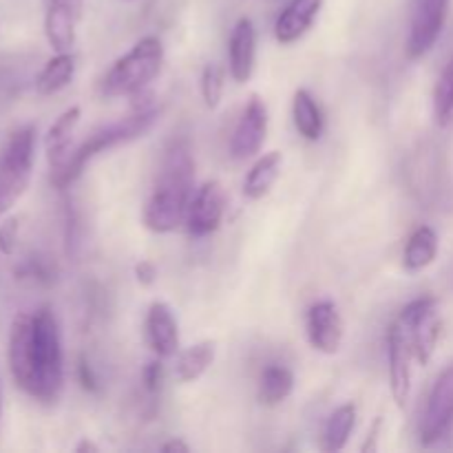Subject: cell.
<instances>
[{
  "label": "cell",
  "mask_w": 453,
  "mask_h": 453,
  "mask_svg": "<svg viewBox=\"0 0 453 453\" xmlns=\"http://www.w3.org/2000/svg\"><path fill=\"white\" fill-rule=\"evenodd\" d=\"M75 56L71 51L56 53L47 65L42 66V71L35 78V91L40 96H53V93L62 91L65 87H69L71 80L75 75Z\"/></svg>",
  "instance_id": "obj_23"
},
{
  "label": "cell",
  "mask_w": 453,
  "mask_h": 453,
  "mask_svg": "<svg viewBox=\"0 0 453 453\" xmlns=\"http://www.w3.org/2000/svg\"><path fill=\"white\" fill-rule=\"evenodd\" d=\"M292 392H295V374H292L286 365L273 363V365H268L261 372L259 401L264 403V405H281L283 401L290 398Z\"/></svg>",
  "instance_id": "obj_24"
},
{
  "label": "cell",
  "mask_w": 453,
  "mask_h": 453,
  "mask_svg": "<svg viewBox=\"0 0 453 453\" xmlns=\"http://www.w3.org/2000/svg\"><path fill=\"white\" fill-rule=\"evenodd\" d=\"M398 321L405 327L410 339L414 358L418 365H427L436 352L438 339H441L442 319L438 310V301L432 296H420L407 303L398 314Z\"/></svg>",
  "instance_id": "obj_6"
},
{
  "label": "cell",
  "mask_w": 453,
  "mask_h": 453,
  "mask_svg": "<svg viewBox=\"0 0 453 453\" xmlns=\"http://www.w3.org/2000/svg\"><path fill=\"white\" fill-rule=\"evenodd\" d=\"M354 427H357V405H354V403H345V405L336 407V410L327 416L326 425H323L321 449L327 453L345 449Z\"/></svg>",
  "instance_id": "obj_22"
},
{
  "label": "cell",
  "mask_w": 453,
  "mask_h": 453,
  "mask_svg": "<svg viewBox=\"0 0 453 453\" xmlns=\"http://www.w3.org/2000/svg\"><path fill=\"white\" fill-rule=\"evenodd\" d=\"M164 358L155 357L153 361H149L142 370V380H144V389L149 394H157L162 389L164 383Z\"/></svg>",
  "instance_id": "obj_28"
},
{
  "label": "cell",
  "mask_w": 453,
  "mask_h": 453,
  "mask_svg": "<svg viewBox=\"0 0 453 453\" xmlns=\"http://www.w3.org/2000/svg\"><path fill=\"white\" fill-rule=\"evenodd\" d=\"M35 164V128L22 127L0 150V217L7 215L29 188Z\"/></svg>",
  "instance_id": "obj_5"
},
{
  "label": "cell",
  "mask_w": 453,
  "mask_h": 453,
  "mask_svg": "<svg viewBox=\"0 0 453 453\" xmlns=\"http://www.w3.org/2000/svg\"><path fill=\"white\" fill-rule=\"evenodd\" d=\"M144 334L146 343L153 349L155 357L166 361V358L180 354V326H177L175 312L171 310V305L162 303V301L150 303L149 312H146Z\"/></svg>",
  "instance_id": "obj_14"
},
{
  "label": "cell",
  "mask_w": 453,
  "mask_h": 453,
  "mask_svg": "<svg viewBox=\"0 0 453 453\" xmlns=\"http://www.w3.org/2000/svg\"><path fill=\"white\" fill-rule=\"evenodd\" d=\"M380 427H383V420L376 418L374 423H372L370 432H367L365 442H363V447H361L363 453H374L376 449H379V434H380Z\"/></svg>",
  "instance_id": "obj_31"
},
{
  "label": "cell",
  "mask_w": 453,
  "mask_h": 453,
  "mask_svg": "<svg viewBox=\"0 0 453 453\" xmlns=\"http://www.w3.org/2000/svg\"><path fill=\"white\" fill-rule=\"evenodd\" d=\"M268 135V106L259 96H252L230 137V155L234 159H250L259 155Z\"/></svg>",
  "instance_id": "obj_11"
},
{
  "label": "cell",
  "mask_w": 453,
  "mask_h": 453,
  "mask_svg": "<svg viewBox=\"0 0 453 453\" xmlns=\"http://www.w3.org/2000/svg\"><path fill=\"white\" fill-rule=\"evenodd\" d=\"M135 279L142 286H153L157 281V268H155L153 261H140L135 264Z\"/></svg>",
  "instance_id": "obj_30"
},
{
  "label": "cell",
  "mask_w": 453,
  "mask_h": 453,
  "mask_svg": "<svg viewBox=\"0 0 453 453\" xmlns=\"http://www.w3.org/2000/svg\"><path fill=\"white\" fill-rule=\"evenodd\" d=\"M78 380H80V385L87 389V392H91V394L100 392V380H97L91 363H88L84 357L80 358V363H78Z\"/></svg>",
  "instance_id": "obj_29"
},
{
  "label": "cell",
  "mask_w": 453,
  "mask_h": 453,
  "mask_svg": "<svg viewBox=\"0 0 453 453\" xmlns=\"http://www.w3.org/2000/svg\"><path fill=\"white\" fill-rule=\"evenodd\" d=\"M434 118L441 127L453 122V58L445 65L434 88Z\"/></svg>",
  "instance_id": "obj_25"
},
{
  "label": "cell",
  "mask_w": 453,
  "mask_h": 453,
  "mask_svg": "<svg viewBox=\"0 0 453 453\" xmlns=\"http://www.w3.org/2000/svg\"><path fill=\"white\" fill-rule=\"evenodd\" d=\"M226 212V193L217 180L203 181L190 199L188 212H186V230L190 237L202 239L219 230Z\"/></svg>",
  "instance_id": "obj_9"
},
{
  "label": "cell",
  "mask_w": 453,
  "mask_h": 453,
  "mask_svg": "<svg viewBox=\"0 0 453 453\" xmlns=\"http://www.w3.org/2000/svg\"><path fill=\"white\" fill-rule=\"evenodd\" d=\"M84 0H49L44 13V35L56 53L73 51Z\"/></svg>",
  "instance_id": "obj_13"
},
{
  "label": "cell",
  "mask_w": 453,
  "mask_h": 453,
  "mask_svg": "<svg viewBox=\"0 0 453 453\" xmlns=\"http://www.w3.org/2000/svg\"><path fill=\"white\" fill-rule=\"evenodd\" d=\"M9 370L27 396L58 401L65 385V358L58 319L51 308L20 312L9 330Z\"/></svg>",
  "instance_id": "obj_1"
},
{
  "label": "cell",
  "mask_w": 453,
  "mask_h": 453,
  "mask_svg": "<svg viewBox=\"0 0 453 453\" xmlns=\"http://www.w3.org/2000/svg\"><path fill=\"white\" fill-rule=\"evenodd\" d=\"M80 118H82V109L80 106H69L49 127L47 135H44V153H47L51 171H58L66 162L71 150H73V135L78 131Z\"/></svg>",
  "instance_id": "obj_17"
},
{
  "label": "cell",
  "mask_w": 453,
  "mask_h": 453,
  "mask_svg": "<svg viewBox=\"0 0 453 453\" xmlns=\"http://www.w3.org/2000/svg\"><path fill=\"white\" fill-rule=\"evenodd\" d=\"M195 159L188 142H173L164 155L162 171L146 199L142 221L155 234H168L186 221L195 193Z\"/></svg>",
  "instance_id": "obj_2"
},
{
  "label": "cell",
  "mask_w": 453,
  "mask_h": 453,
  "mask_svg": "<svg viewBox=\"0 0 453 453\" xmlns=\"http://www.w3.org/2000/svg\"><path fill=\"white\" fill-rule=\"evenodd\" d=\"M451 0H416L407 38V56L418 60L434 49L445 29Z\"/></svg>",
  "instance_id": "obj_8"
},
{
  "label": "cell",
  "mask_w": 453,
  "mask_h": 453,
  "mask_svg": "<svg viewBox=\"0 0 453 453\" xmlns=\"http://www.w3.org/2000/svg\"><path fill=\"white\" fill-rule=\"evenodd\" d=\"M411 361L414 349L407 339L401 321H394L388 330V363H389V389L398 410H405L411 394Z\"/></svg>",
  "instance_id": "obj_10"
},
{
  "label": "cell",
  "mask_w": 453,
  "mask_h": 453,
  "mask_svg": "<svg viewBox=\"0 0 453 453\" xmlns=\"http://www.w3.org/2000/svg\"><path fill=\"white\" fill-rule=\"evenodd\" d=\"M323 7V0H290L277 22H274V38L281 44H295L312 29L314 20Z\"/></svg>",
  "instance_id": "obj_16"
},
{
  "label": "cell",
  "mask_w": 453,
  "mask_h": 453,
  "mask_svg": "<svg viewBox=\"0 0 453 453\" xmlns=\"http://www.w3.org/2000/svg\"><path fill=\"white\" fill-rule=\"evenodd\" d=\"M157 119L159 109H137L135 113H131L128 118L91 133L82 144L75 146V149L71 150L66 162L62 164L58 171H51L53 186H56V188H69V186L82 175L84 166H87L96 155L115 149V146L119 144H127V142L137 140V137H142L144 133H149Z\"/></svg>",
  "instance_id": "obj_3"
},
{
  "label": "cell",
  "mask_w": 453,
  "mask_h": 453,
  "mask_svg": "<svg viewBox=\"0 0 453 453\" xmlns=\"http://www.w3.org/2000/svg\"><path fill=\"white\" fill-rule=\"evenodd\" d=\"M283 166V155L279 150H270V153L261 155L252 168L248 171L246 180H243V195L248 199H264L265 195L273 190L277 184L279 175H281Z\"/></svg>",
  "instance_id": "obj_18"
},
{
  "label": "cell",
  "mask_w": 453,
  "mask_h": 453,
  "mask_svg": "<svg viewBox=\"0 0 453 453\" xmlns=\"http://www.w3.org/2000/svg\"><path fill=\"white\" fill-rule=\"evenodd\" d=\"M438 257V234L432 226H420L407 239L405 252H403V265L407 273H420L429 268Z\"/></svg>",
  "instance_id": "obj_21"
},
{
  "label": "cell",
  "mask_w": 453,
  "mask_h": 453,
  "mask_svg": "<svg viewBox=\"0 0 453 453\" xmlns=\"http://www.w3.org/2000/svg\"><path fill=\"white\" fill-rule=\"evenodd\" d=\"M453 427V363L441 372L429 392L420 420V442L425 447L436 445Z\"/></svg>",
  "instance_id": "obj_7"
},
{
  "label": "cell",
  "mask_w": 453,
  "mask_h": 453,
  "mask_svg": "<svg viewBox=\"0 0 453 453\" xmlns=\"http://www.w3.org/2000/svg\"><path fill=\"white\" fill-rule=\"evenodd\" d=\"M292 119H295V128L299 131V135L303 137V140H321L326 119H323L319 102L314 100L312 93L305 91V88L295 91V97H292Z\"/></svg>",
  "instance_id": "obj_20"
},
{
  "label": "cell",
  "mask_w": 453,
  "mask_h": 453,
  "mask_svg": "<svg viewBox=\"0 0 453 453\" xmlns=\"http://www.w3.org/2000/svg\"><path fill=\"white\" fill-rule=\"evenodd\" d=\"M0 411H3V403H0Z\"/></svg>",
  "instance_id": "obj_34"
},
{
  "label": "cell",
  "mask_w": 453,
  "mask_h": 453,
  "mask_svg": "<svg viewBox=\"0 0 453 453\" xmlns=\"http://www.w3.org/2000/svg\"><path fill=\"white\" fill-rule=\"evenodd\" d=\"M199 88H202V97L206 109L215 111L221 104V97H224L226 88V73L219 65L211 62V65L203 66L202 80H199Z\"/></svg>",
  "instance_id": "obj_26"
},
{
  "label": "cell",
  "mask_w": 453,
  "mask_h": 453,
  "mask_svg": "<svg viewBox=\"0 0 453 453\" xmlns=\"http://www.w3.org/2000/svg\"><path fill=\"white\" fill-rule=\"evenodd\" d=\"M305 332H308L310 345L317 352L327 354V357L339 352L343 345L345 326L334 301H317L310 305L305 314Z\"/></svg>",
  "instance_id": "obj_12"
},
{
  "label": "cell",
  "mask_w": 453,
  "mask_h": 453,
  "mask_svg": "<svg viewBox=\"0 0 453 453\" xmlns=\"http://www.w3.org/2000/svg\"><path fill=\"white\" fill-rule=\"evenodd\" d=\"M18 234H20V221L16 217H9L0 224V252L4 257L13 255L18 246Z\"/></svg>",
  "instance_id": "obj_27"
},
{
  "label": "cell",
  "mask_w": 453,
  "mask_h": 453,
  "mask_svg": "<svg viewBox=\"0 0 453 453\" xmlns=\"http://www.w3.org/2000/svg\"><path fill=\"white\" fill-rule=\"evenodd\" d=\"M257 29L250 18H239L228 40V71L234 82L243 84L255 73Z\"/></svg>",
  "instance_id": "obj_15"
},
{
  "label": "cell",
  "mask_w": 453,
  "mask_h": 453,
  "mask_svg": "<svg viewBox=\"0 0 453 453\" xmlns=\"http://www.w3.org/2000/svg\"><path fill=\"white\" fill-rule=\"evenodd\" d=\"M162 451L164 453H190V445L188 442L181 441V438H173V441L164 442Z\"/></svg>",
  "instance_id": "obj_32"
},
{
  "label": "cell",
  "mask_w": 453,
  "mask_h": 453,
  "mask_svg": "<svg viewBox=\"0 0 453 453\" xmlns=\"http://www.w3.org/2000/svg\"><path fill=\"white\" fill-rule=\"evenodd\" d=\"M164 66V44L157 35H144L131 47V51L113 62L102 80V93L106 97H131L144 91L159 75Z\"/></svg>",
  "instance_id": "obj_4"
},
{
  "label": "cell",
  "mask_w": 453,
  "mask_h": 453,
  "mask_svg": "<svg viewBox=\"0 0 453 453\" xmlns=\"http://www.w3.org/2000/svg\"><path fill=\"white\" fill-rule=\"evenodd\" d=\"M215 341H199V343L181 349L175 358V379L180 383H195V380H199L215 363Z\"/></svg>",
  "instance_id": "obj_19"
},
{
  "label": "cell",
  "mask_w": 453,
  "mask_h": 453,
  "mask_svg": "<svg viewBox=\"0 0 453 453\" xmlns=\"http://www.w3.org/2000/svg\"><path fill=\"white\" fill-rule=\"evenodd\" d=\"M100 451V447L96 445V442H91L88 438H84V441H80L78 445H75V453H97Z\"/></svg>",
  "instance_id": "obj_33"
}]
</instances>
